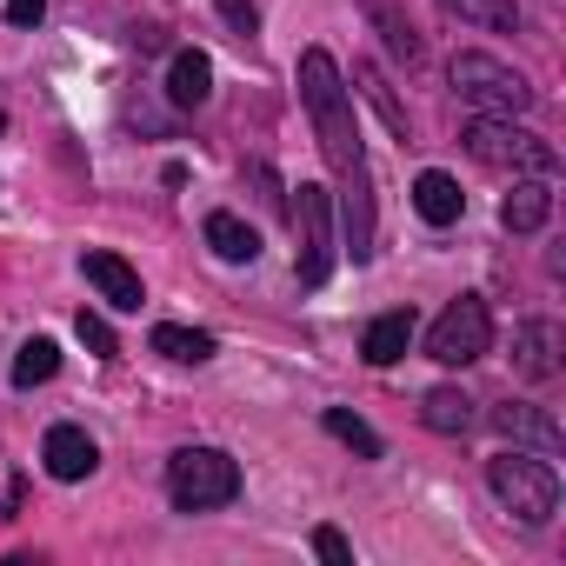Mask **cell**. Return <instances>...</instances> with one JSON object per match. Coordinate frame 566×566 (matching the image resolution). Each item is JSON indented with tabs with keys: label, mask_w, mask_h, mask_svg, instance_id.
I'll use <instances>...</instances> for the list:
<instances>
[{
	"label": "cell",
	"mask_w": 566,
	"mask_h": 566,
	"mask_svg": "<svg viewBox=\"0 0 566 566\" xmlns=\"http://www.w3.org/2000/svg\"><path fill=\"white\" fill-rule=\"evenodd\" d=\"M447 81H453V94H460L473 114H513V120H520V114L533 107V81H526L520 67L480 54V48L453 54V61H447Z\"/></svg>",
	"instance_id": "obj_4"
},
{
	"label": "cell",
	"mask_w": 566,
	"mask_h": 566,
	"mask_svg": "<svg viewBox=\"0 0 566 566\" xmlns=\"http://www.w3.org/2000/svg\"><path fill=\"white\" fill-rule=\"evenodd\" d=\"M213 8H220V21H227V28H233L240 41H247V34L260 28V8H253V0H213Z\"/></svg>",
	"instance_id": "obj_26"
},
{
	"label": "cell",
	"mask_w": 566,
	"mask_h": 566,
	"mask_svg": "<svg viewBox=\"0 0 566 566\" xmlns=\"http://www.w3.org/2000/svg\"><path fill=\"white\" fill-rule=\"evenodd\" d=\"M200 233H207V247H213L227 266H253V260H260V233H253L240 213H207Z\"/></svg>",
	"instance_id": "obj_17"
},
{
	"label": "cell",
	"mask_w": 566,
	"mask_h": 566,
	"mask_svg": "<svg viewBox=\"0 0 566 566\" xmlns=\"http://www.w3.org/2000/svg\"><path fill=\"white\" fill-rule=\"evenodd\" d=\"M240 493V460L220 453V447H180L167 460V500L180 513H213Z\"/></svg>",
	"instance_id": "obj_5"
},
{
	"label": "cell",
	"mask_w": 566,
	"mask_h": 566,
	"mask_svg": "<svg viewBox=\"0 0 566 566\" xmlns=\"http://www.w3.org/2000/svg\"><path fill=\"white\" fill-rule=\"evenodd\" d=\"M460 147L480 160V167H493V174H533V180H553L559 174V154H553V140L546 134H533V127H520L513 114H473L467 120V134H460Z\"/></svg>",
	"instance_id": "obj_2"
},
{
	"label": "cell",
	"mask_w": 566,
	"mask_h": 566,
	"mask_svg": "<svg viewBox=\"0 0 566 566\" xmlns=\"http://www.w3.org/2000/svg\"><path fill=\"white\" fill-rule=\"evenodd\" d=\"M413 213H420L427 227H453V220L467 213L460 180H453V174H440V167H427V174L413 180Z\"/></svg>",
	"instance_id": "obj_14"
},
{
	"label": "cell",
	"mask_w": 566,
	"mask_h": 566,
	"mask_svg": "<svg viewBox=\"0 0 566 566\" xmlns=\"http://www.w3.org/2000/svg\"><path fill=\"white\" fill-rule=\"evenodd\" d=\"M559 354H566L559 321H520V327H513V374H520V380H533V387L559 380V367H566Z\"/></svg>",
	"instance_id": "obj_8"
},
{
	"label": "cell",
	"mask_w": 566,
	"mask_h": 566,
	"mask_svg": "<svg viewBox=\"0 0 566 566\" xmlns=\"http://www.w3.org/2000/svg\"><path fill=\"white\" fill-rule=\"evenodd\" d=\"M41 460H48V473H54V480H67V486H74V480H87V473L101 467V447H94V433H87V427H67V420H61V427H48Z\"/></svg>",
	"instance_id": "obj_11"
},
{
	"label": "cell",
	"mask_w": 566,
	"mask_h": 566,
	"mask_svg": "<svg viewBox=\"0 0 566 566\" xmlns=\"http://www.w3.org/2000/svg\"><path fill=\"white\" fill-rule=\"evenodd\" d=\"M440 8L467 28H486V34H520V0H440Z\"/></svg>",
	"instance_id": "obj_18"
},
{
	"label": "cell",
	"mask_w": 566,
	"mask_h": 566,
	"mask_svg": "<svg viewBox=\"0 0 566 566\" xmlns=\"http://www.w3.org/2000/svg\"><path fill=\"white\" fill-rule=\"evenodd\" d=\"M493 427H500L506 447H526V453H546V460L566 447V427H559L546 407H533V400H506V407H493Z\"/></svg>",
	"instance_id": "obj_9"
},
{
	"label": "cell",
	"mask_w": 566,
	"mask_h": 566,
	"mask_svg": "<svg viewBox=\"0 0 566 566\" xmlns=\"http://www.w3.org/2000/svg\"><path fill=\"white\" fill-rule=\"evenodd\" d=\"M74 334H81V347H87V354H101V360H114V354H120V340H114V327H107L101 314H87V307H81V321H74Z\"/></svg>",
	"instance_id": "obj_24"
},
{
	"label": "cell",
	"mask_w": 566,
	"mask_h": 566,
	"mask_svg": "<svg viewBox=\"0 0 566 566\" xmlns=\"http://www.w3.org/2000/svg\"><path fill=\"white\" fill-rule=\"evenodd\" d=\"M154 354H167V360H180V367H200V360H213V334L160 321V327H154Z\"/></svg>",
	"instance_id": "obj_19"
},
{
	"label": "cell",
	"mask_w": 566,
	"mask_h": 566,
	"mask_svg": "<svg viewBox=\"0 0 566 566\" xmlns=\"http://www.w3.org/2000/svg\"><path fill=\"white\" fill-rule=\"evenodd\" d=\"M374 28L387 34V54H394V61H407V67L420 61V34H413V28H407L394 8H387V0H374Z\"/></svg>",
	"instance_id": "obj_23"
},
{
	"label": "cell",
	"mask_w": 566,
	"mask_h": 566,
	"mask_svg": "<svg viewBox=\"0 0 566 566\" xmlns=\"http://www.w3.org/2000/svg\"><path fill=\"white\" fill-rule=\"evenodd\" d=\"M486 486H493V500H500L520 526H533V533L559 513V473H553V460H546V453L500 447V453L486 460Z\"/></svg>",
	"instance_id": "obj_3"
},
{
	"label": "cell",
	"mask_w": 566,
	"mask_h": 566,
	"mask_svg": "<svg viewBox=\"0 0 566 566\" xmlns=\"http://www.w3.org/2000/svg\"><path fill=\"white\" fill-rule=\"evenodd\" d=\"M301 107L314 120V140L340 180V220H347V253L354 260H374V167H367V147H360V120H354V101H347V81H340V61L327 48H307L301 67Z\"/></svg>",
	"instance_id": "obj_1"
},
{
	"label": "cell",
	"mask_w": 566,
	"mask_h": 566,
	"mask_svg": "<svg viewBox=\"0 0 566 566\" xmlns=\"http://www.w3.org/2000/svg\"><path fill=\"white\" fill-rule=\"evenodd\" d=\"M413 334H420L413 307H387V314H380V321L360 334V354H367V367H394V360H407Z\"/></svg>",
	"instance_id": "obj_12"
},
{
	"label": "cell",
	"mask_w": 566,
	"mask_h": 566,
	"mask_svg": "<svg viewBox=\"0 0 566 566\" xmlns=\"http://www.w3.org/2000/svg\"><path fill=\"white\" fill-rule=\"evenodd\" d=\"M81 273H87V287H94L114 314H140L147 287H140V273H134L120 253H87V260H81Z\"/></svg>",
	"instance_id": "obj_10"
},
{
	"label": "cell",
	"mask_w": 566,
	"mask_h": 566,
	"mask_svg": "<svg viewBox=\"0 0 566 566\" xmlns=\"http://www.w3.org/2000/svg\"><path fill=\"white\" fill-rule=\"evenodd\" d=\"M354 81L367 87V101L380 107V120H387V127H394L400 140H413V127H407V107L394 101V87H387V74H380V67H354Z\"/></svg>",
	"instance_id": "obj_22"
},
{
	"label": "cell",
	"mask_w": 566,
	"mask_h": 566,
	"mask_svg": "<svg viewBox=\"0 0 566 566\" xmlns=\"http://www.w3.org/2000/svg\"><path fill=\"white\" fill-rule=\"evenodd\" d=\"M41 14H48V0H8V21L14 28H41Z\"/></svg>",
	"instance_id": "obj_27"
},
{
	"label": "cell",
	"mask_w": 566,
	"mask_h": 566,
	"mask_svg": "<svg viewBox=\"0 0 566 566\" xmlns=\"http://www.w3.org/2000/svg\"><path fill=\"white\" fill-rule=\"evenodd\" d=\"M486 347H493V314L480 294L447 301V314L427 327V360H440V367H473V360H486Z\"/></svg>",
	"instance_id": "obj_7"
},
{
	"label": "cell",
	"mask_w": 566,
	"mask_h": 566,
	"mask_svg": "<svg viewBox=\"0 0 566 566\" xmlns=\"http://www.w3.org/2000/svg\"><path fill=\"white\" fill-rule=\"evenodd\" d=\"M420 420H427V433H440V440H460V433H473V394H460V387H433L427 400H420Z\"/></svg>",
	"instance_id": "obj_15"
},
{
	"label": "cell",
	"mask_w": 566,
	"mask_h": 566,
	"mask_svg": "<svg viewBox=\"0 0 566 566\" xmlns=\"http://www.w3.org/2000/svg\"><path fill=\"white\" fill-rule=\"evenodd\" d=\"M207 94H213V61H207L200 48H180L174 67H167V101H174V107H200Z\"/></svg>",
	"instance_id": "obj_16"
},
{
	"label": "cell",
	"mask_w": 566,
	"mask_h": 566,
	"mask_svg": "<svg viewBox=\"0 0 566 566\" xmlns=\"http://www.w3.org/2000/svg\"><path fill=\"white\" fill-rule=\"evenodd\" d=\"M546 220H553V187L533 180V174H520L513 193L500 200V227H506V233H539Z\"/></svg>",
	"instance_id": "obj_13"
},
{
	"label": "cell",
	"mask_w": 566,
	"mask_h": 566,
	"mask_svg": "<svg viewBox=\"0 0 566 566\" xmlns=\"http://www.w3.org/2000/svg\"><path fill=\"white\" fill-rule=\"evenodd\" d=\"M314 553H321L327 566H354V546H347L340 526H314Z\"/></svg>",
	"instance_id": "obj_25"
},
{
	"label": "cell",
	"mask_w": 566,
	"mask_h": 566,
	"mask_svg": "<svg viewBox=\"0 0 566 566\" xmlns=\"http://www.w3.org/2000/svg\"><path fill=\"white\" fill-rule=\"evenodd\" d=\"M54 374H61V347H54L48 334L21 340V354H14V387H48Z\"/></svg>",
	"instance_id": "obj_20"
},
{
	"label": "cell",
	"mask_w": 566,
	"mask_h": 566,
	"mask_svg": "<svg viewBox=\"0 0 566 566\" xmlns=\"http://www.w3.org/2000/svg\"><path fill=\"white\" fill-rule=\"evenodd\" d=\"M287 220H294V240H301V260H294L301 287H327L334 253H340V247H334V193L314 187V180H301L294 200H287Z\"/></svg>",
	"instance_id": "obj_6"
},
{
	"label": "cell",
	"mask_w": 566,
	"mask_h": 566,
	"mask_svg": "<svg viewBox=\"0 0 566 566\" xmlns=\"http://www.w3.org/2000/svg\"><path fill=\"white\" fill-rule=\"evenodd\" d=\"M321 427H327L340 447H354L360 460H380V453H387V447H380V433H374V427H367L354 407H327V413H321Z\"/></svg>",
	"instance_id": "obj_21"
}]
</instances>
